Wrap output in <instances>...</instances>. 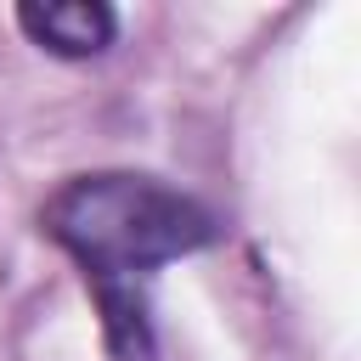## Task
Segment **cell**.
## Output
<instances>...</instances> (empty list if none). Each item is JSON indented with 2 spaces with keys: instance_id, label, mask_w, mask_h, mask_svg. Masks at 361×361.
Wrapping results in <instances>:
<instances>
[{
  "instance_id": "obj_1",
  "label": "cell",
  "mask_w": 361,
  "mask_h": 361,
  "mask_svg": "<svg viewBox=\"0 0 361 361\" xmlns=\"http://www.w3.org/2000/svg\"><path fill=\"white\" fill-rule=\"evenodd\" d=\"M39 226L85 271V288L102 310V338L113 350L152 338L147 276L226 237L220 214L203 197L141 169H90L62 180L45 197Z\"/></svg>"
},
{
  "instance_id": "obj_2",
  "label": "cell",
  "mask_w": 361,
  "mask_h": 361,
  "mask_svg": "<svg viewBox=\"0 0 361 361\" xmlns=\"http://www.w3.org/2000/svg\"><path fill=\"white\" fill-rule=\"evenodd\" d=\"M17 28L51 56L90 62L118 39V11L107 0H23Z\"/></svg>"
}]
</instances>
